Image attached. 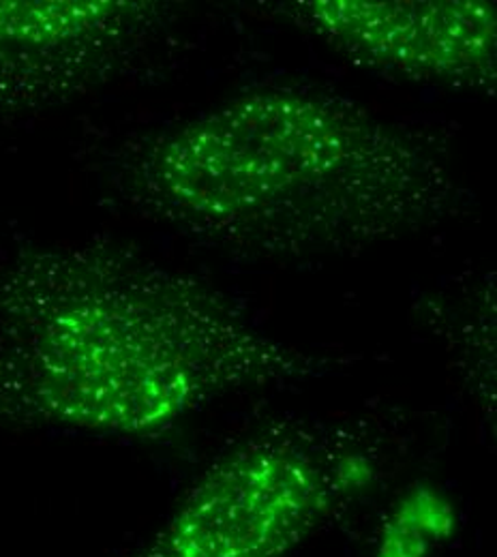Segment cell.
I'll return each mask as SVG.
<instances>
[{"mask_svg":"<svg viewBox=\"0 0 497 557\" xmlns=\"http://www.w3.org/2000/svg\"><path fill=\"white\" fill-rule=\"evenodd\" d=\"M324 367L209 283L119 245L26 247L0 269V420L146 437Z\"/></svg>","mask_w":497,"mask_h":557,"instance_id":"cell-1","label":"cell"},{"mask_svg":"<svg viewBox=\"0 0 497 557\" xmlns=\"http://www.w3.org/2000/svg\"><path fill=\"white\" fill-rule=\"evenodd\" d=\"M116 183L146 219L262 258L401 238L459 196L450 163L421 134L300 88L249 90L144 139Z\"/></svg>","mask_w":497,"mask_h":557,"instance_id":"cell-2","label":"cell"},{"mask_svg":"<svg viewBox=\"0 0 497 557\" xmlns=\"http://www.w3.org/2000/svg\"><path fill=\"white\" fill-rule=\"evenodd\" d=\"M373 457L328 429H269L221 457L125 557H285L369 488Z\"/></svg>","mask_w":497,"mask_h":557,"instance_id":"cell-3","label":"cell"},{"mask_svg":"<svg viewBox=\"0 0 497 557\" xmlns=\"http://www.w3.org/2000/svg\"><path fill=\"white\" fill-rule=\"evenodd\" d=\"M165 13L146 0H0V125L121 75L163 28Z\"/></svg>","mask_w":497,"mask_h":557,"instance_id":"cell-4","label":"cell"},{"mask_svg":"<svg viewBox=\"0 0 497 557\" xmlns=\"http://www.w3.org/2000/svg\"><path fill=\"white\" fill-rule=\"evenodd\" d=\"M285 13L362 67L455 88L496 84L492 2L300 0Z\"/></svg>","mask_w":497,"mask_h":557,"instance_id":"cell-5","label":"cell"}]
</instances>
